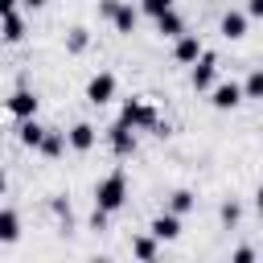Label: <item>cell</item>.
I'll list each match as a JSON object with an SVG mask.
<instances>
[{"mask_svg":"<svg viewBox=\"0 0 263 263\" xmlns=\"http://www.w3.org/2000/svg\"><path fill=\"white\" fill-rule=\"evenodd\" d=\"M123 205H127V173L115 168V173H107V177L95 185V210H103V214H119Z\"/></svg>","mask_w":263,"mask_h":263,"instance_id":"cell-1","label":"cell"},{"mask_svg":"<svg viewBox=\"0 0 263 263\" xmlns=\"http://www.w3.org/2000/svg\"><path fill=\"white\" fill-rule=\"evenodd\" d=\"M119 123H123V127H132V132L152 127V123H156V107H152V103H144V99H127V103H123V111H119Z\"/></svg>","mask_w":263,"mask_h":263,"instance_id":"cell-2","label":"cell"},{"mask_svg":"<svg viewBox=\"0 0 263 263\" xmlns=\"http://www.w3.org/2000/svg\"><path fill=\"white\" fill-rule=\"evenodd\" d=\"M214 78H218V58H214L210 49H201L197 62L189 66V86H193V90H210Z\"/></svg>","mask_w":263,"mask_h":263,"instance_id":"cell-3","label":"cell"},{"mask_svg":"<svg viewBox=\"0 0 263 263\" xmlns=\"http://www.w3.org/2000/svg\"><path fill=\"white\" fill-rule=\"evenodd\" d=\"M115 90H119L115 74H111V70H99V74L86 82V103H90V107H107V103L115 99Z\"/></svg>","mask_w":263,"mask_h":263,"instance_id":"cell-4","label":"cell"},{"mask_svg":"<svg viewBox=\"0 0 263 263\" xmlns=\"http://www.w3.org/2000/svg\"><path fill=\"white\" fill-rule=\"evenodd\" d=\"M107 144H111V152H115L119 160H132V156H136V148H140V144H136V132H132V127H123L119 119L111 123V132H107Z\"/></svg>","mask_w":263,"mask_h":263,"instance_id":"cell-5","label":"cell"},{"mask_svg":"<svg viewBox=\"0 0 263 263\" xmlns=\"http://www.w3.org/2000/svg\"><path fill=\"white\" fill-rule=\"evenodd\" d=\"M8 115H16V119H29V115H37V107H41V99H37V90H29V86H16L12 95H8Z\"/></svg>","mask_w":263,"mask_h":263,"instance_id":"cell-6","label":"cell"},{"mask_svg":"<svg viewBox=\"0 0 263 263\" xmlns=\"http://www.w3.org/2000/svg\"><path fill=\"white\" fill-rule=\"evenodd\" d=\"M238 103H242L238 82H214V86H210V107H214V111H234Z\"/></svg>","mask_w":263,"mask_h":263,"instance_id":"cell-7","label":"cell"},{"mask_svg":"<svg viewBox=\"0 0 263 263\" xmlns=\"http://www.w3.org/2000/svg\"><path fill=\"white\" fill-rule=\"evenodd\" d=\"M148 234L156 238V242H173V238H181V214H156L152 218V226H148Z\"/></svg>","mask_w":263,"mask_h":263,"instance_id":"cell-8","label":"cell"},{"mask_svg":"<svg viewBox=\"0 0 263 263\" xmlns=\"http://www.w3.org/2000/svg\"><path fill=\"white\" fill-rule=\"evenodd\" d=\"M173 41H177V45H173V58H177V66H193V62H197V53L205 49L197 33H181V37H173Z\"/></svg>","mask_w":263,"mask_h":263,"instance_id":"cell-9","label":"cell"},{"mask_svg":"<svg viewBox=\"0 0 263 263\" xmlns=\"http://www.w3.org/2000/svg\"><path fill=\"white\" fill-rule=\"evenodd\" d=\"M247 25H251V16L238 12V8H230V12L218 21V33H222L226 41H242V37H247Z\"/></svg>","mask_w":263,"mask_h":263,"instance_id":"cell-10","label":"cell"},{"mask_svg":"<svg viewBox=\"0 0 263 263\" xmlns=\"http://www.w3.org/2000/svg\"><path fill=\"white\" fill-rule=\"evenodd\" d=\"M107 21L115 25V33H123V37H127V33H136V25H140V8H132V4H123V0H119V4H115V12H111Z\"/></svg>","mask_w":263,"mask_h":263,"instance_id":"cell-11","label":"cell"},{"mask_svg":"<svg viewBox=\"0 0 263 263\" xmlns=\"http://www.w3.org/2000/svg\"><path fill=\"white\" fill-rule=\"evenodd\" d=\"M95 123H74L70 132H66V148H74V152H90L95 148Z\"/></svg>","mask_w":263,"mask_h":263,"instance_id":"cell-12","label":"cell"},{"mask_svg":"<svg viewBox=\"0 0 263 263\" xmlns=\"http://www.w3.org/2000/svg\"><path fill=\"white\" fill-rule=\"evenodd\" d=\"M41 136H45V127L37 123V115H29V119H21V123H16V140H21L25 148H33V152H37Z\"/></svg>","mask_w":263,"mask_h":263,"instance_id":"cell-13","label":"cell"},{"mask_svg":"<svg viewBox=\"0 0 263 263\" xmlns=\"http://www.w3.org/2000/svg\"><path fill=\"white\" fill-rule=\"evenodd\" d=\"M37 152H41L45 160H58V156L66 152V132H53V127H45V136H41Z\"/></svg>","mask_w":263,"mask_h":263,"instance_id":"cell-14","label":"cell"},{"mask_svg":"<svg viewBox=\"0 0 263 263\" xmlns=\"http://www.w3.org/2000/svg\"><path fill=\"white\" fill-rule=\"evenodd\" d=\"M152 21H156V33H160V37H181V33H185V21H181L177 8H168V12L152 16Z\"/></svg>","mask_w":263,"mask_h":263,"instance_id":"cell-15","label":"cell"},{"mask_svg":"<svg viewBox=\"0 0 263 263\" xmlns=\"http://www.w3.org/2000/svg\"><path fill=\"white\" fill-rule=\"evenodd\" d=\"M25 33H29V29H25V21H21L16 12H4V16H0V37H4L8 45L25 41Z\"/></svg>","mask_w":263,"mask_h":263,"instance_id":"cell-16","label":"cell"},{"mask_svg":"<svg viewBox=\"0 0 263 263\" xmlns=\"http://www.w3.org/2000/svg\"><path fill=\"white\" fill-rule=\"evenodd\" d=\"M16 238H21V214L0 210V242H16Z\"/></svg>","mask_w":263,"mask_h":263,"instance_id":"cell-17","label":"cell"},{"mask_svg":"<svg viewBox=\"0 0 263 263\" xmlns=\"http://www.w3.org/2000/svg\"><path fill=\"white\" fill-rule=\"evenodd\" d=\"M197 205V193L193 189H173L168 193V214H189Z\"/></svg>","mask_w":263,"mask_h":263,"instance_id":"cell-18","label":"cell"},{"mask_svg":"<svg viewBox=\"0 0 263 263\" xmlns=\"http://www.w3.org/2000/svg\"><path fill=\"white\" fill-rule=\"evenodd\" d=\"M132 255H136V259H144V263H152V259L160 255V247H156V238H152V234H140V238H132Z\"/></svg>","mask_w":263,"mask_h":263,"instance_id":"cell-19","label":"cell"},{"mask_svg":"<svg viewBox=\"0 0 263 263\" xmlns=\"http://www.w3.org/2000/svg\"><path fill=\"white\" fill-rule=\"evenodd\" d=\"M86 45H90V29H70L66 33V53H86Z\"/></svg>","mask_w":263,"mask_h":263,"instance_id":"cell-20","label":"cell"},{"mask_svg":"<svg viewBox=\"0 0 263 263\" xmlns=\"http://www.w3.org/2000/svg\"><path fill=\"white\" fill-rule=\"evenodd\" d=\"M238 90H242V99H263V70H251Z\"/></svg>","mask_w":263,"mask_h":263,"instance_id":"cell-21","label":"cell"},{"mask_svg":"<svg viewBox=\"0 0 263 263\" xmlns=\"http://www.w3.org/2000/svg\"><path fill=\"white\" fill-rule=\"evenodd\" d=\"M218 218H222V226H226V230H234V226H238V218H242V205H238V201L230 197V201H222Z\"/></svg>","mask_w":263,"mask_h":263,"instance_id":"cell-22","label":"cell"},{"mask_svg":"<svg viewBox=\"0 0 263 263\" xmlns=\"http://www.w3.org/2000/svg\"><path fill=\"white\" fill-rule=\"evenodd\" d=\"M177 0H140V12L144 16H160V12H168Z\"/></svg>","mask_w":263,"mask_h":263,"instance_id":"cell-23","label":"cell"},{"mask_svg":"<svg viewBox=\"0 0 263 263\" xmlns=\"http://www.w3.org/2000/svg\"><path fill=\"white\" fill-rule=\"evenodd\" d=\"M230 263H255V247H238V251L230 255Z\"/></svg>","mask_w":263,"mask_h":263,"instance_id":"cell-24","label":"cell"},{"mask_svg":"<svg viewBox=\"0 0 263 263\" xmlns=\"http://www.w3.org/2000/svg\"><path fill=\"white\" fill-rule=\"evenodd\" d=\"M49 205H53V214H58L62 222H70V201H62V197H53Z\"/></svg>","mask_w":263,"mask_h":263,"instance_id":"cell-25","label":"cell"},{"mask_svg":"<svg viewBox=\"0 0 263 263\" xmlns=\"http://www.w3.org/2000/svg\"><path fill=\"white\" fill-rule=\"evenodd\" d=\"M107 218H111V214H103V210H95V214H90V230H107Z\"/></svg>","mask_w":263,"mask_h":263,"instance_id":"cell-26","label":"cell"},{"mask_svg":"<svg viewBox=\"0 0 263 263\" xmlns=\"http://www.w3.org/2000/svg\"><path fill=\"white\" fill-rule=\"evenodd\" d=\"M247 16L259 21V16H263V0H247Z\"/></svg>","mask_w":263,"mask_h":263,"instance_id":"cell-27","label":"cell"},{"mask_svg":"<svg viewBox=\"0 0 263 263\" xmlns=\"http://www.w3.org/2000/svg\"><path fill=\"white\" fill-rule=\"evenodd\" d=\"M115 4H119V0H99V16H111V12H115Z\"/></svg>","mask_w":263,"mask_h":263,"instance_id":"cell-28","label":"cell"},{"mask_svg":"<svg viewBox=\"0 0 263 263\" xmlns=\"http://www.w3.org/2000/svg\"><path fill=\"white\" fill-rule=\"evenodd\" d=\"M12 8H16V0H0V16H4V12H12Z\"/></svg>","mask_w":263,"mask_h":263,"instance_id":"cell-29","label":"cell"},{"mask_svg":"<svg viewBox=\"0 0 263 263\" xmlns=\"http://www.w3.org/2000/svg\"><path fill=\"white\" fill-rule=\"evenodd\" d=\"M16 4H25V8H45V0H16Z\"/></svg>","mask_w":263,"mask_h":263,"instance_id":"cell-30","label":"cell"},{"mask_svg":"<svg viewBox=\"0 0 263 263\" xmlns=\"http://www.w3.org/2000/svg\"><path fill=\"white\" fill-rule=\"evenodd\" d=\"M4 189H8V173L0 168V197H4Z\"/></svg>","mask_w":263,"mask_h":263,"instance_id":"cell-31","label":"cell"}]
</instances>
